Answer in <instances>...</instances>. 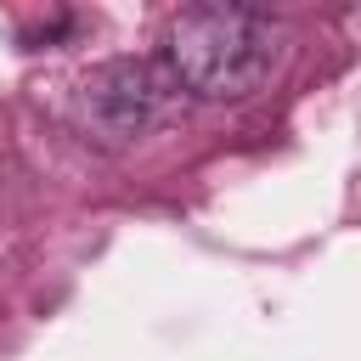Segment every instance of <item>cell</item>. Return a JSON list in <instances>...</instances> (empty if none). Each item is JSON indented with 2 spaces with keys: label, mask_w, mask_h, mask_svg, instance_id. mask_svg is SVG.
<instances>
[{
  "label": "cell",
  "mask_w": 361,
  "mask_h": 361,
  "mask_svg": "<svg viewBox=\"0 0 361 361\" xmlns=\"http://www.w3.org/2000/svg\"><path fill=\"white\" fill-rule=\"evenodd\" d=\"M276 62L271 17L248 6H192L164 34V68L180 96L197 102H243Z\"/></svg>",
  "instance_id": "6da1fadb"
},
{
  "label": "cell",
  "mask_w": 361,
  "mask_h": 361,
  "mask_svg": "<svg viewBox=\"0 0 361 361\" xmlns=\"http://www.w3.org/2000/svg\"><path fill=\"white\" fill-rule=\"evenodd\" d=\"M180 107V85L169 79L164 62L147 56H113L102 68L85 73V85L73 90V130L90 147H130L141 135H152L169 113Z\"/></svg>",
  "instance_id": "7a4b0ae2"
}]
</instances>
